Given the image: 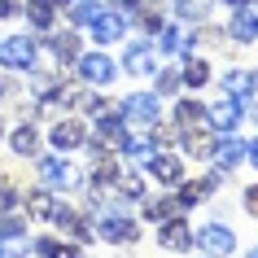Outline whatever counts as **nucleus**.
Masks as SVG:
<instances>
[{
  "instance_id": "2",
  "label": "nucleus",
  "mask_w": 258,
  "mask_h": 258,
  "mask_svg": "<svg viewBox=\"0 0 258 258\" xmlns=\"http://www.w3.org/2000/svg\"><path fill=\"white\" fill-rule=\"evenodd\" d=\"M79 79L83 83H92V88H105V83H114V75H118V66L109 61L101 48H92V53H79Z\"/></svg>"
},
{
  "instance_id": "33",
  "label": "nucleus",
  "mask_w": 258,
  "mask_h": 258,
  "mask_svg": "<svg viewBox=\"0 0 258 258\" xmlns=\"http://www.w3.org/2000/svg\"><path fill=\"white\" fill-rule=\"evenodd\" d=\"M179 83H184V75H179V70H158V96H175Z\"/></svg>"
},
{
  "instance_id": "41",
  "label": "nucleus",
  "mask_w": 258,
  "mask_h": 258,
  "mask_svg": "<svg viewBox=\"0 0 258 258\" xmlns=\"http://www.w3.org/2000/svg\"><path fill=\"white\" fill-rule=\"evenodd\" d=\"M223 5H232V9H241V5H249V0H223Z\"/></svg>"
},
{
  "instance_id": "23",
  "label": "nucleus",
  "mask_w": 258,
  "mask_h": 258,
  "mask_svg": "<svg viewBox=\"0 0 258 258\" xmlns=\"http://www.w3.org/2000/svg\"><path fill=\"white\" fill-rule=\"evenodd\" d=\"M31 236L27 232H0V258H27Z\"/></svg>"
},
{
  "instance_id": "44",
  "label": "nucleus",
  "mask_w": 258,
  "mask_h": 258,
  "mask_svg": "<svg viewBox=\"0 0 258 258\" xmlns=\"http://www.w3.org/2000/svg\"><path fill=\"white\" fill-rule=\"evenodd\" d=\"M249 258H258V249H249Z\"/></svg>"
},
{
  "instance_id": "32",
  "label": "nucleus",
  "mask_w": 258,
  "mask_h": 258,
  "mask_svg": "<svg viewBox=\"0 0 258 258\" xmlns=\"http://www.w3.org/2000/svg\"><path fill=\"white\" fill-rule=\"evenodd\" d=\"M206 79H210V66L197 61V57H188V66H184V83H188V88H202Z\"/></svg>"
},
{
  "instance_id": "13",
  "label": "nucleus",
  "mask_w": 258,
  "mask_h": 258,
  "mask_svg": "<svg viewBox=\"0 0 258 258\" xmlns=\"http://www.w3.org/2000/svg\"><path fill=\"white\" fill-rule=\"evenodd\" d=\"M179 140H184V153H188V158H210V153H215V145H219L215 127H210V132H202V122L184 127V132H179Z\"/></svg>"
},
{
  "instance_id": "17",
  "label": "nucleus",
  "mask_w": 258,
  "mask_h": 258,
  "mask_svg": "<svg viewBox=\"0 0 258 258\" xmlns=\"http://www.w3.org/2000/svg\"><path fill=\"white\" fill-rule=\"evenodd\" d=\"M175 210H188V206H202L206 197H210V188H215V179H179L175 184Z\"/></svg>"
},
{
  "instance_id": "37",
  "label": "nucleus",
  "mask_w": 258,
  "mask_h": 258,
  "mask_svg": "<svg viewBox=\"0 0 258 258\" xmlns=\"http://www.w3.org/2000/svg\"><path fill=\"white\" fill-rule=\"evenodd\" d=\"M140 22H145V31H153V35L162 31V18H158V14H145V18H140Z\"/></svg>"
},
{
  "instance_id": "10",
  "label": "nucleus",
  "mask_w": 258,
  "mask_h": 258,
  "mask_svg": "<svg viewBox=\"0 0 258 258\" xmlns=\"http://www.w3.org/2000/svg\"><path fill=\"white\" fill-rule=\"evenodd\" d=\"M228 35L236 44H254L258 40V5H241V9H232V22H228Z\"/></svg>"
},
{
  "instance_id": "39",
  "label": "nucleus",
  "mask_w": 258,
  "mask_h": 258,
  "mask_svg": "<svg viewBox=\"0 0 258 258\" xmlns=\"http://www.w3.org/2000/svg\"><path fill=\"white\" fill-rule=\"evenodd\" d=\"M114 9H118V14H136L140 0H114Z\"/></svg>"
},
{
  "instance_id": "16",
  "label": "nucleus",
  "mask_w": 258,
  "mask_h": 258,
  "mask_svg": "<svg viewBox=\"0 0 258 258\" xmlns=\"http://www.w3.org/2000/svg\"><path fill=\"white\" fill-rule=\"evenodd\" d=\"M210 158H215V166L223 171V175H228V171H236V166H241L245 145L236 140V132H232V136H219V145H215V153H210Z\"/></svg>"
},
{
  "instance_id": "30",
  "label": "nucleus",
  "mask_w": 258,
  "mask_h": 258,
  "mask_svg": "<svg viewBox=\"0 0 258 258\" xmlns=\"http://www.w3.org/2000/svg\"><path fill=\"white\" fill-rule=\"evenodd\" d=\"M35 249H40L44 258H79V249H75V245H61V241H53V236H40V241H35Z\"/></svg>"
},
{
  "instance_id": "26",
  "label": "nucleus",
  "mask_w": 258,
  "mask_h": 258,
  "mask_svg": "<svg viewBox=\"0 0 258 258\" xmlns=\"http://www.w3.org/2000/svg\"><path fill=\"white\" fill-rule=\"evenodd\" d=\"M53 53H57V61H79V35L75 31L53 35Z\"/></svg>"
},
{
  "instance_id": "15",
  "label": "nucleus",
  "mask_w": 258,
  "mask_h": 258,
  "mask_svg": "<svg viewBox=\"0 0 258 258\" xmlns=\"http://www.w3.org/2000/svg\"><path fill=\"white\" fill-rule=\"evenodd\" d=\"M88 140H96V149H122V118H114V114H96V136H88Z\"/></svg>"
},
{
  "instance_id": "24",
  "label": "nucleus",
  "mask_w": 258,
  "mask_h": 258,
  "mask_svg": "<svg viewBox=\"0 0 258 258\" xmlns=\"http://www.w3.org/2000/svg\"><path fill=\"white\" fill-rule=\"evenodd\" d=\"M109 184H114L122 197H136V202H145V179H140L136 171H118V175L109 179Z\"/></svg>"
},
{
  "instance_id": "5",
  "label": "nucleus",
  "mask_w": 258,
  "mask_h": 258,
  "mask_svg": "<svg viewBox=\"0 0 258 258\" xmlns=\"http://www.w3.org/2000/svg\"><path fill=\"white\" fill-rule=\"evenodd\" d=\"M40 179H44V188H75L79 184V171L66 162V153H57V158H40Z\"/></svg>"
},
{
  "instance_id": "34",
  "label": "nucleus",
  "mask_w": 258,
  "mask_h": 258,
  "mask_svg": "<svg viewBox=\"0 0 258 258\" xmlns=\"http://www.w3.org/2000/svg\"><path fill=\"white\" fill-rule=\"evenodd\" d=\"M14 210H18V192L5 184V188H0V215H14Z\"/></svg>"
},
{
  "instance_id": "29",
  "label": "nucleus",
  "mask_w": 258,
  "mask_h": 258,
  "mask_svg": "<svg viewBox=\"0 0 258 258\" xmlns=\"http://www.w3.org/2000/svg\"><path fill=\"white\" fill-rule=\"evenodd\" d=\"M202 118H206V109L197 105V101H179V105H175V127H179V132L192 127V122H202Z\"/></svg>"
},
{
  "instance_id": "45",
  "label": "nucleus",
  "mask_w": 258,
  "mask_h": 258,
  "mask_svg": "<svg viewBox=\"0 0 258 258\" xmlns=\"http://www.w3.org/2000/svg\"><path fill=\"white\" fill-rule=\"evenodd\" d=\"M0 136H5V127H0Z\"/></svg>"
},
{
  "instance_id": "18",
  "label": "nucleus",
  "mask_w": 258,
  "mask_h": 258,
  "mask_svg": "<svg viewBox=\"0 0 258 258\" xmlns=\"http://www.w3.org/2000/svg\"><path fill=\"white\" fill-rule=\"evenodd\" d=\"M145 166H149V171H153V179H162V184H179V179H184V166H179V158H175V153H162V149H158Z\"/></svg>"
},
{
  "instance_id": "8",
  "label": "nucleus",
  "mask_w": 258,
  "mask_h": 258,
  "mask_svg": "<svg viewBox=\"0 0 258 258\" xmlns=\"http://www.w3.org/2000/svg\"><path fill=\"white\" fill-rule=\"evenodd\" d=\"M48 140H53L57 153H70V149H83V145H88V132H83L79 118H57L53 132H48Z\"/></svg>"
},
{
  "instance_id": "1",
  "label": "nucleus",
  "mask_w": 258,
  "mask_h": 258,
  "mask_svg": "<svg viewBox=\"0 0 258 258\" xmlns=\"http://www.w3.org/2000/svg\"><path fill=\"white\" fill-rule=\"evenodd\" d=\"M0 61H5L9 70H27L31 75V70L40 66V48H35L27 35H9V40L0 44Z\"/></svg>"
},
{
  "instance_id": "3",
  "label": "nucleus",
  "mask_w": 258,
  "mask_h": 258,
  "mask_svg": "<svg viewBox=\"0 0 258 258\" xmlns=\"http://www.w3.org/2000/svg\"><path fill=\"white\" fill-rule=\"evenodd\" d=\"M192 245H202L206 258H223L236 249V236H232V228H223V223H206L202 232H192Z\"/></svg>"
},
{
  "instance_id": "42",
  "label": "nucleus",
  "mask_w": 258,
  "mask_h": 258,
  "mask_svg": "<svg viewBox=\"0 0 258 258\" xmlns=\"http://www.w3.org/2000/svg\"><path fill=\"white\" fill-rule=\"evenodd\" d=\"M66 5H70V0H53V9H66Z\"/></svg>"
},
{
  "instance_id": "35",
  "label": "nucleus",
  "mask_w": 258,
  "mask_h": 258,
  "mask_svg": "<svg viewBox=\"0 0 258 258\" xmlns=\"http://www.w3.org/2000/svg\"><path fill=\"white\" fill-rule=\"evenodd\" d=\"M0 232H27V219H22V215H9V219H0Z\"/></svg>"
},
{
  "instance_id": "14",
  "label": "nucleus",
  "mask_w": 258,
  "mask_h": 258,
  "mask_svg": "<svg viewBox=\"0 0 258 258\" xmlns=\"http://www.w3.org/2000/svg\"><path fill=\"white\" fill-rule=\"evenodd\" d=\"M158 48L166 57H192V27H162L158 31Z\"/></svg>"
},
{
  "instance_id": "12",
  "label": "nucleus",
  "mask_w": 258,
  "mask_h": 258,
  "mask_svg": "<svg viewBox=\"0 0 258 258\" xmlns=\"http://www.w3.org/2000/svg\"><path fill=\"white\" fill-rule=\"evenodd\" d=\"M122 27H127V14H118V9H101L88 31L96 35V44H114V40H122Z\"/></svg>"
},
{
  "instance_id": "20",
  "label": "nucleus",
  "mask_w": 258,
  "mask_h": 258,
  "mask_svg": "<svg viewBox=\"0 0 258 258\" xmlns=\"http://www.w3.org/2000/svg\"><path fill=\"white\" fill-rule=\"evenodd\" d=\"M153 153H158L153 136H127V140H122V158H127L132 166H145V162L153 158Z\"/></svg>"
},
{
  "instance_id": "4",
  "label": "nucleus",
  "mask_w": 258,
  "mask_h": 258,
  "mask_svg": "<svg viewBox=\"0 0 258 258\" xmlns=\"http://www.w3.org/2000/svg\"><path fill=\"white\" fill-rule=\"evenodd\" d=\"M241 118H245V105H241V101H232V96H223L219 105L206 109V122L215 127V136H232V132L241 127Z\"/></svg>"
},
{
  "instance_id": "43",
  "label": "nucleus",
  "mask_w": 258,
  "mask_h": 258,
  "mask_svg": "<svg viewBox=\"0 0 258 258\" xmlns=\"http://www.w3.org/2000/svg\"><path fill=\"white\" fill-rule=\"evenodd\" d=\"M254 96H258V75H254Z\"/></svg>"
},
{
  "instance_id": "11",
  "label": "nucleus",
  "mask_w": 258,
  "mask_h": 258,
  "mask_svg": "<svg viewBox=\"0 0 258 258\" xmlns=\"http://www.w3.org/2000/svg\"><path fill=\"white\" fill-rule=\"evenodd\" d=\"M122 70H127V75H158V53H153V44H149V40H136V44H127Z\"/></svg>"
},
{
  "instance_id": "38",
  "label": "nucleus",
  "mask_w": 258,
  "mask_h": 258,
  "mask_svg": "<svg viewBox=\"0 0 258 258\" xmlns=\"http://www.w3.org/2000/svg\"><path fill=\"white\" fill-rule=\"evenodd\" d=\"M245 206H249V215H258V184H254V188H245Z\"/></svg>"
},
{
  "instance_id": "19",
  "label": "nucleus",
  "mask_w": 258,
  "mask_h": 258,
  "mask_svg": "<svg viewBox=\"0 0 258 258\" xmlns=\"http://www.w3.org/2000/svg\"><path fill=\"white\" fill-rule=\"evenodd\" d=\"M219 88H223V96H232V101H241V105H245V101L254 96V75H249V70H228Z\"/></svg>"
},
{
  "instance_id": "36",
  "label": "nucleus",
  "mask_w": 258,
  "mask_h": 258,
  "mask_svg": "<svg viewBox=\"0 0 258 258\" xmlns=\"http://www.w3.org/2000/svg\"><path fill=\"white\" fill-rule=\"evenodd\" d=\"M18 14H22L18 0H0V18H18Z\"/></svg>"
},
{
  "instance_id": "27",
  "label": "nucleus",
  "mask_w": 258,
  "mask_h": 258,
  "mask_svg": "<svg viewBox=\"0 0 258 258\" xmlns=\"http://www.w3.org/2000/svg\"><path fill=\"white\" fill-rule=\"evenodd\" d=\"M53 202H57V197H53V188L31 192V197H27V215H31V219H48V215H53Z\"/></svg>"
},
{
  "instance_id": "31",
  "label": "nucleus",
  "mask_w": 258,
  "mask_h": 258,
  "mask_svg": "<svg viewBox=\"0 0 258 258\" xmlns=\"http://www.w3.org/2000/svg\"><path fill=\"white\" fill-rule=\"evenodd\" d=\"M145 215H149L153 223L171 219V215H175V197H153V202H145Z\"/></svg>"
},
{
  "instance_id": "40",
  "label": "nucleus",
  "mask_w": 258,
  "mask_h": 258,
  "mask_svg": "<svg viewBox=\"0 0 258 258\" xmlns=\"http://www.w3.org/2000/svg\"><path fill=\"white\" fill-rule=\"evenodd\" d=\"M245 158H249V166L258 171V140H249V145H245Z\"/></svg>"
},
{
  "instance_id": "7",
  "label": "nucleus",
  "mask_w": 258,
  "mask_h": 258,
  "mask_svg": "<svg viewBox=\"0 0 258 258\" xmlns=\"http://www.w3.org/2000/svg\"><path fill=\"white\" fill-rule=\"evenodd\" d=\"M158 105H162L158 92H132V96H122V118L127 122H158Z\"/></svg>"
},
{
  "instance_id": "22",
  "label": "nucleus",
  "mask_w": 258,
  "mask_h": 258,
  "mask_svg": "<svg viewBox=\"0 0 258 258\" xmlns=\"http://www.w3.org/2000/svg\"><path fill=\"white\" fill-rule=\"evenodd\" d=\"M9 145H14V153H18V158H31V153L40 149V132H35V127H31V122L22 118V127H18L14 136H9Z\"/></svg>"
},
{
  "instance_id": "28",
  "label": "nucleus",
  "mask_w": 258,
  "mask_h": 258,
  "mask_svg": "<svg viewBox=\"0 0 258 258\" xmlns=\"http://www.w3.org/2000/svg\"><path fill=\"white\" fill-rule=\"evenodd\" d=\"M96 14H101L96 0H70V22H75V27H92Z\"/></svg>"
},
{
  "instance_id": "9",
  "label": "nucleus",
  "mask_w": 258,
  "mask_h": 258,
  "mask_svg": "<svg viewBox=\"0 0 258 258\" xmlns=\"http://www.w3.org/2000/svg\"><path fill=\"white\" fill-rule=\"evenodd\" d=\"M158 241H162V249H171V254H188L192 249V228L184 223V219H162V228H158Z\"/></svg>"
},
{
  "instance_id": "6",
  "label": "nucleus",
  "mask_w": 258,
  "mask_h": 258,
  "mask_svg": "<svg viewBox=\"0 0 258 258\" xmlns=\"http://www.w3.org/2000/svg\"><path fill=\"white\" fill-rule=\"evenodd\" d=\"M96 236L109 245H127V241H136L140 228H136V219L132 215H101L96 219Z\"/></svg>"
},
{
  "instance_id": "25",
  "label": "nucleus",
  "mask_w": 258,
  "mask_h": 258,
  "mask_svg": "<svg viewBox=\"0 0 258 258\" xmlns=\"http://www.w3.org/2000/svg\"><path fill=\"white\" fill-rule=\"evenodd\" d=\"M210 5H215V0H175V14L184 18V22H206V18H210Z\"/></svg>"
},
{
  "instance_id": "21",
  "label": "nucleus",
  "mask_w": 258,
  "mask_h": 258,
  "mask_svg": "<svg viewBox=\"0 0 258 258\" xmlns=\"http://www.w3.org/2000/svg\"><path fill=\"white\" fill-rule=\"evenodd\" d=\"M22 14H27V22H31V27H40V31H48V27L57 22L53 0H27V5H22Z\"/></svg>"
}]
</instances>
